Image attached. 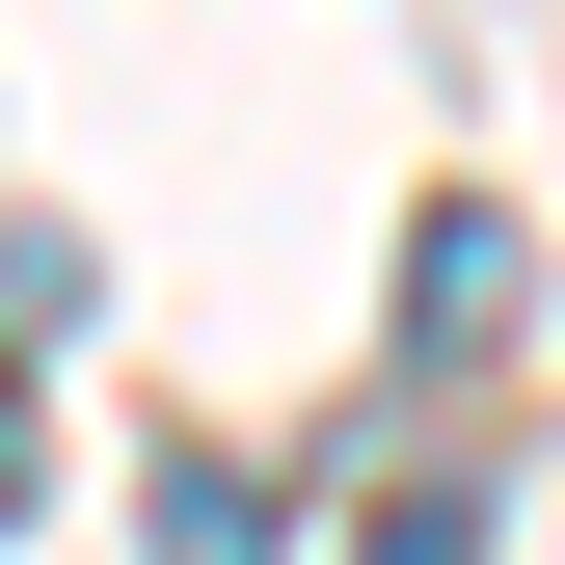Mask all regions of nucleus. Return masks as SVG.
<instances>
[{
  "mask_svg": "<svg viewBox=\"0 0 565 565\" xmlns=\"http://www.w3.org/2000/svg\"><path fill=\"white\" fill-rule=\"evenodd\" d=\"M404 323H431V350H512V216H484V189L404 243Z\"/></svg>",
  "mask_w": 565,
  "mask_h": 565,
  "instance_id": "f257e3e1",
  "label": "nucleus"
},
{
  "mask_svg": "<svg viewBox=\"0 0 565 565\" xmlns=\"http://www.w3.org/2000/svg\"><path fill=\"white\" fill-rule=\"evenodd\" d=\"M135 539H162V565H297V539H269V484H243V458H162V512H135Z\"/></svg>",
  "mask_w": 565,
  "mask_h": 565,
  "instance_id": "f03ea898",
  "label": "nucleus"
},
{
  "mask_svg": "<svg viewBox=\"0 0 565 565\" xmlns=\"http://www.w3.org/2000/svg\"><path fill=\"white\" fill-rule=\"evenodd\" d=\"M350 565H484V484H404V512L350 539Z\"/></svg>",
  "mask_w": 565,
  "mask_h": 565,
  "instance_id": "7ed1b4c3",
  "label": "nucleus"
},
{
  "mask_svg": "<svg viewBox=\"0 0 565 565\" xmlns=\"http://www.w3.org/2000/svg\"><path fill=\"white\" fill-rule=\"evenodd\" d=\"M0 512H28V377H0Z\"/></svg>",
  "mask_w": 565,
  "mask_h": 565,
  "instance_id": "20e7f679",
  "label": "nucleus"
}]
</instances>
